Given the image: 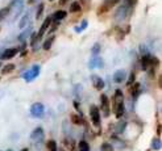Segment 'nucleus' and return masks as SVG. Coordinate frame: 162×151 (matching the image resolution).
Listing matches in <instances>:
<instances>
[{
  "label": "nucleus",
  "instance_id": "1",
  "mask_svg": "<svg viewBox=\"0 0 162 151\" xmlns=\"http://www.w3.org/2000/svg\"><path fill=\"white\" fill-rule=\"evenodd\" d=\"M113 109H115L116 118H121L125 113V104H124V95L121 90H116L113 95Z\"/></svg>",
  "mask_w": 162,
  "mask_h": 151
},
{
  "label": "nucleus",
  "instance_id": "2",
  "mask_svg": "<svg viewBox=\"0 0 162 151\" xmlns=\"http://www.w3.org/2000/svg\"><path fill=\"white\" fill-rule=\"evenodd\" d=\"M90 116H91V122L95 127H100V118H102V114H100V109L98 105L92 104L90 106Z\"/></svg>",
  "mask_w": 162,
  "mask_h": 151
},
{
  "label": "nucleus",
  "instance_id": "3",
  "mask_svg": "<svg viewBox=\"0 0 162 151\" xmlns=\"http://www.w3.org/2000/svg\"><path fill=\"white\" fill-rule=\"evenodd\" d=\"M30 116L34 118H42L45 116V106L42 103H34L30 106Z\"/></svg>",
  "mask_w": 162,
  "mask_h": 151
},
{
  "label": "nucleus",
  "instance_id": "4",
  "mask_svg": "<svg viewBox=\"0 0 162 151\" xmlns=\"http://www.w3.org/2000/svg\"><path fill=\"white\" fill-rule=\"evenodd\" d=\"M40 70H41L40 66H38V64H34L30 70L25 71V72L23 74V78H24L27 82H32V80H34V79L38 76V75H40Z\"/></svg>",
  "mask_w": 162,
  "mask_h": 151
},
{
  "label": "nucleus",
  "instance_id": "5",
  "mask_svg": "<svg viewBox=\"0 0 162 151\" xmlns=\"http://www.w3.org/2000/svg\"><path fill=\"white\" fill-rule=\"evenodd\" d=\"M100 106H102V112L104 117H109L111 114V106H109V99L107 95L102 93L100 95Z\"/></svg>",
  "mask_w": 162,
  "mask_h": 151
},
{
  "label": "nucleus",
  "instance_id": "6",
  "mask_svg": "<svg viewBox=\"0 0 162 151\" xmlns=\"http://www.w3.org/2000/svg\"><path fill=\"white\" fill-rule=\"evenodd\" d=\"M117 3H120V0H104V3L98 8L96 13H98V15H103V13L108 12L112 7H115Z\"/></svg>",
  "mask_w": 162,
  "mask_h": 151
},
{
  "label": "nucleus",
  "instance_id": "7",
  "mask_svg": "<svg viewBox=\"0 0 162 151\" xmlns=\"http://www.w3.org/2000/svg\"><path fill=\"white\" fill-rule=\"evenodd\" d=\"M20 49L19 47H11V49H7V50H4L2 54H0V59L2 61H6V59H12L15 55L19 54Z\"/></svg>",
  "mask_w": 162,
  "mask_h": 151
},
{
  "label": "nucleus",
  "instance_id": "8",
  "mask_svg": "<svg viewBox=\"0 0 162 151\" xmlns=\"http://www.w3.org/2000/svg\"><path fill=\"white\" fill-rule=\"evenodd\" d=\"M51 23H53V20H51V16L46 17V19H45V21H43V23H42V25H41L40 30H38V33H37V38H38V41H40V39L42 38V35L45 34V32H46V30L50 28Z\"/></svg>",
  "mask_w": 162,
  "mask_h": 151
},
{
  "label": "nucleus",
  "instance_id": "9",
  "mask_svg": "<svg viewBox=\"0 0 162 151\" xmlns=\"http://www.w3.org/2000/svg\"><path fill=\"white\" fill-rule=\"evenodd\" d=\"M91 80H92V86L95 90L98 91H102L104 86H106V83H104V80L100 76H98V75H91Z\"/></svg>",
  "mask_w": 162,
  "mask_h": 151
},
{
  "label": "nucleus",
  "instance_id": "10",
  "mask_svg": "<svg viewBox=\"0 0 162 151\" xmlns=\"http://www.w3.org/2000/svg\"><path fill=\"white\" fill-rule=\"evenodd\" d=\"M24 7V0H12V3L9 4V9L15 8V15H20V12L23 11Z\"/></svg>",
  "mask_w": 162,
  "mask_h": 151
},
{
  "label": "nucleus",
  "instance_id": "11",
  "mask_svg": "<svg viewBox=\"0 0 162 151\" xmlns=\"http://www.w3.org/2000/svg\"><path fill=\"white\" fill-rule=\"evenodd\" d=\"M124 80H126V71L125 70H117L115 74H113V82L115 83H122Z\"/></svg>",
  "mask_w": 162,
  "mask_h": 151
},
{
  "label": "nucleus",
  "instance_id": "12",
  "mask_svg": "<svg viewBox=\"0 0 162 151\" xmlns=\"http://www.w3.org/2000/svg\"><path fill=\"white\" fill-rule=\"evenodd\" d=\"M130 86H132V87H130V90H129V93H130V96H132L133 99H136V97L141 93V84L134 82V83L130 84Z\"/></svg>",
  "mask_w": 162,
  "mask_h": 151
},
{
  "label": "nucleus",
  "instance_id": "13",
  "mask_svg": "<svg viewBox=\"0 0 162 151\" xmlns=\"http://www.w3.org/2000/svg\"><path fill=\"white\" fill-rule=\"evenodd\" d=\"M30 138L33 141H38V139H42L43 138V129L41 126L36 127L34 130L32 131V134H30Z\"/></svg>",
  "mask_w": 162,
  "mask_h": 151
},
{
  "label": "nucleus",
  "instance_id": "14",
  "mask_svg": "<svg viewBox=\"0 0 162 151\" xmlns=\"http://www.w3.org/2000/svg\"><path fill=\"white\" fill-rule=\"evenodd\" d=\"M70 120H71V122L74 123V125H78V126L85 123V120L82 118V114L73 113V114H70Z\"/></svg>",
  "mask_w": 162,
  "mask_h": 151
},
{
  "label": "nucleus",
  "instance_id": "15",
  "mask_svg": "<svg viewBox=\"0 0 162 151\" xmlns=\"http://www.w3.org/2000/svg\"><path fill=\"white\" fill-rule=\"evenodd\" d=\"M66 16H67V12L66 11L59 9V11L54 12V15L51 16V20H53V21H61V20H63Z\"/></svg>",
  "mask_w": 162,
  "mask_h": 151
},
{
  "label": "nucleus",
  "instance_id": "16",
  "mask_svg": "<svg viewBox=\"0 0 162 151\" xmlns=\"http://www.w3.org/2000/svg\"><path fill=\"white\" fill-rule=\"evenodd\" d=\"M150 57L149 54H142V58H141V67L144 71H146L149 68V66H150Z\"/></svg>",
  "mask_w": 162,
  "mask_h": 151
},
{
  "label": "nucleus",
  "instance_id": "17",
  "mask_svg": "<svg viewBox=\"0 0 162 151\" xmlns=\"http://www.w3.org/2000/svg\"><path fill=\"white\" fill-rule=\"evenodd\" d=\"M16 68V66L13 64V63H8V64H6L3 67V70H2V74L3 75H8V74H11V72H13V70Z\"/></svg>",
  "mask_w": 162,
  "mask_h": 151
},
{
  "label": "nucleus",
  "instance_id": "18",
  "mask_svg": "<svg viewBox=\"0 0 162 151\" xmlns=\"http://www.w3.org/2000/svg\"><path fill=\"white\" fill-rule=\"evenodd\" d=\"M54 39H55L54 35H50V37L47 38L45 42H43V45H42V49H43V50H50V49H51V45H53V42H54Z\"/></svg>",
  "mask_w": 162,
  "mask_h": 151
},
{
  "label": "nucleus",
  "instance_id": "19",
  "mask_svg": "<svg viewBox=\"0 0 162 151\" xmlns=\"http://www.w3.org/2000/svg\"><path fill=\"white\" fill-rule=\"evenodd\" d=\"M29 19H30L29 13H25V15L23 16V19H21V20H20V23H19V28H20V29H24L25 26L28 25V23H29Z\"/></svg>",
  "mask_w": 162,
  "mask_h": 151
},
{
  "label": "nucleus",
  "instance_id": "20",
  "mask_svg": "<svg viewBox=\"0 0 162 151\" xmlns=\"http://www.w3.org/2000/svg\"><path fill=\"white\" fill-rule=\"evenodd\" d=\"M46 147L49 151H58V146H57V142L54 139H50L46 142Z\"/></svg>",
  "mask_w": 162,
  "mask_h": 151
},
{
  "label": "nucleus",
  "instance_id": "21",
  "mask_svg": "<svg viewBox=\"0 0 162 151\" xmlns=\"http://www.w3.org/2000/svg\"><path fill=\"white\" fill-rule=\"evenodd\" d=\"M81 9H82L81 3H78V2H73V3H71V6H70V12H71V13L81 12Z\"/></svg>",
  "mask_w": 162,
  "mask_h": 151
},
{
  "label": "nucleus",
  "instance_id": "22",
  "mask_svg": "<svg viewBox=\"0 0 162 151\" xmlns=\"http://www.w3.org/2000/svg\"><path fill=\"white\" fill-rule=\"evenodd\" d=\"M30 32H32V29H27V30H24V32L23 33H21L20 35H19V37H17V38H19V41H21V42H24L25 41V39H27L28 37H29V34H30Z\"/></svg>",
  "mask_w": 162,
  "mask_h": 151
},
{
  "label": "nucleus",
  "instance_id": "23",
  "mask_svg": "<svg viewBox=\"0 0 162 151\" xmlns=\"http://www.w3.org/2000/svg\"><path fill=\"white\" fill-rule=\"evenodd\" d=\"M78 149H79V151H90V145L87 143V141H81L78 145Z\"/></svg>",
  "mask_w": 162,
  "mask_h": 151
},
{
  "label": "nucleus",
  "instance_id": "24",
  "mask_svg": "<svg viewBox=\"0 0 162 151\" xmlns=\"http://www.w3.org/2000/svg\"><path fill=\"white\" fill-rule=\"evenodd\" d=\"M95 66H99V67H102V66H103V61H102V58H94L92 61H91L90 67H91V68H95Z\"/></svg>",
  "mask_w": 162,
  "mask_h": 151
},
{
  "label": "nucleus",
  "instance_id": "25",
  "mask_svg": "<svg viewBox=\"0 0 162 151\" xmlns=\"http://www.w3.org/2000/svg\"><path fill=\"white\" fill-rule=\"evenodd\" d=\"M9 12H11V9H9V6H8V7H6V8H2V9H0V21L6 19V17L8 16V13H9Z\"/></svg>",
  "mask_w": 162,
  "mask_h": 151
},
{
  "label": "nucleus",
  "instance_id": "26",
  "mask_svg": "<svg viewBox=\"0 0 162 151\" xmlns=\"http://www.w3.org/2000/svg\"><path fill=\"white\" fill-rule=\"evenodd\" d=\"M152 149L153 150H160L161 149V141H160V138H153V141H152Z\"/></svg>",
  "mask_w": 162,
  "mask_h": 151
},
{
  "label": "nucleus",
  "instance_id": "27",
  "mask_svg": "<svg viewBox=\"0 0 162 151\" xmlns=\"http://www.w3.org/2000/svg\"><path fill=\"white\" fill-rule=\"evenodd\" d=\"M100 151H115L112 147L111 143H108V142H104V143L102 145V147H100Z\"/></svg>",
  "mask_w": 162,
  "mask_h": 151
},
{
  "label": "nucleus",
  "instance_id": "28",
  "mask_svg": "<svg viewBox=\"0 0 162 151\" xmlns=\"http://www.w3.org/2000/svg\"><path fill=\"white\" fill-rule=\"evenodd\" d=\"M125 126H126V122L125 121H120L119 123H117V127H116V133H122L124 131V129H125Z\"/></svg>",
  "mask_w": 162,
  "mask_h": 151
},
{
  "label": "nucleus",
  "instance_id": "29",
  "mask_svg": "<svg viewBox=\"0 0 162 151\" xmlns=\"http://www.w3.org/2000/svg\"><path fill=\"white\" fill-rule=\"evenodd\" d=\"M87 25H89V21H87V20H83V21H82V25H81V26H77V28H75V32H78V33H79V32H83V30L87 28Z\"/></svg>",
  "mask_w": 162,
  "mask_h": 151
},
{
  "label": "nucleus",
  "instance_id": "30",
  "mask_svg": "<svg viewBox=\"0 0 162 151\" xmlns=\"http://www.w3.org/2000/svg\"><path fill=\"white\" fill-rule=\"evenodd\" d=\"M37 41H38L37 33H32V35H30V45H32V47H36Z\"/></svg>",
  "mask_w": 162,
  "mask_h": 151
},
{
  "label": "nucleus",
  "instance_id": "31",
  "mask_svg": "<svg viewBox=\"0 0 162 151\" xmlns=\"http://www.w3.org/2000/svg\"><path fill=\"white\" fill-rule=\"evenodd\" d=\"M42 12H43V4L41 3L40 6H38V9H37V12H36V19L38 20V19H41V16H42Z\"/></svg>",
  "mask_w": 162,
  "mask_h": 151
},
{
  "label": "nucleus",
  "instance_id": "32",
  "mask_svg": "<svg viewBox=\"0 0 162 151\" xmlns=\"http://www.w3.org/2000/svg\"><path fill=\"white\" fill-rule=\"evenodd\" d=\"M134 80H136V74L134 72H130L129 78L126 79V86H130L132 83H134Z\"/></svg>",
  "mask_w": 162,
  "mask_h": 151
},
{
  "label": "nucleus",
  "instance_id": "33",
  "mask_svg": "<svg viewBox=\"0 0 162 151\" xmlns=\"http://www.w3.org/2000/svg\"><path fill=\"white\" fill-rule=\"evenodd\" d=\"M99 51H100V43H95L92 49H91V53H92L94 55H96V54H99Z\"/></svg>",
  "mask_w": 162,
  "mask_h": 151
},
{
  "label": "nucleus",
  "instance_id": "34",
  "mask_svg": "<svg viewBox=\"0 0 162 151\" xmlns=\"http://www.w3.org/2000/svg\"><path fill=\"white\" fill-rule=\"evenodd\" d=\"M136 2H137V0H125V3H126V6H129V7H132V6H134V4H136Z\"/></svg>",
  "mask_w": 162,
  "mask_h": 151
},
{
  "label": "nucleus",
  "instance_id": "35",
  "mask_svg": "<svg viewBox=\"0 0 162 151\" xmlns=\"http://www.w3.org/2000/svg\"><path fill=\"white\" fill-rule=\"evenodd\" d=\"M65 146L69 147V149H73L74 147V145L71 143V142H69V139H65Z\"/></svg>",
  "mask_w": 162,
  "mask_h": 151
},
{
  "label": "nucleus",
  "instance_id": "36",
  "mask_svg": "<svg viewBox=\"0 0 162 151\" xmlns=\"http://www.w3.org/2000/svg\"><path fill=\"white\" fill-rule=\"evenodd\" d=\"M157 135H161V125H160V123H158V126H157Z\"/></svg>",
  "mask_w": 162,
  "mask_h": 151
},
{
  "label": "nucleus",
  "instance_id": "37",
  "mask_svg": "<svg viewBox=\"0 0 162 151\" xmlns=\"http://www.w3.org/2000/svg\"><path fill=\"white\" fill-rule=\"evenodd\" d=\"M67 3V0H59V6H65Z\"/></svg>",
  "mask_w": 162,
  "mask_h": 151
},
{
  "label": "nucleus",
  "instance_id": "38",
  "mask_svg": "<svg viewBox=\"0 0 162 151\" xmlns=\"http://www.w3.org/2000/svg\"><path fill=\"white\" fill-rule=\"evenodd\" d=\"M21 151H29L28 149H23V150H21Z\"/></svg>",
  "mask_w": 162,
  "mask_h": 151
},
{
  "label": "nucleus",
  "instance_id": "39",
  "mask_svg": "<svg viewBox=\"0 0 162 151\" xmlns=\"http://www.w3.org/2000/svg\"><path fill=\"white\" fill-rule=\"evenodd\" d=\"M0 67H2V62H0Z\"/></svg>",
  "mask_w": 162,
  "mask_h": 151
},
{
  "label": "nucleus",
  "instance_id": "40",
  "mask_svg": "<svg viewBox=\"0 0 162 151\" xmlns=\"http://www.w3.org/2000/svg\"><path fill=\"white\" fill-rule=\"evenodd\" d=\"M49 2H54V0H49Z\"/></svg>",
  "mask_w": 162,
  "mask_h": 151
},
{
  "label": "nucleus",
  "instance_id": "41",
  "mask_svg": "<svg viewBox=\"0 0 162 151\" xmlns=\"http://www.w3.org/2000/svg\"><path fill=\"white\" fill-rule=\"evenodd\" d=\"M7 151H12V150H7Z\"/></svg>",
  "mask_w": 162,
  "mask_h": 151
},
{
  "label": "nucleus",
  "instance_id": "42",
  "mask_svg": "<svg viewBox=\"0 0 162 151\" xmlns=\"http://www.w3.org/2000/svg\"><path fill=\"white\" fill-rule=\"evenodd\" d=\"M0 80H2V78H0Z\"/></svg>",
  "mask_w": 162,
  "mask_h": 151
}]
</instances>
